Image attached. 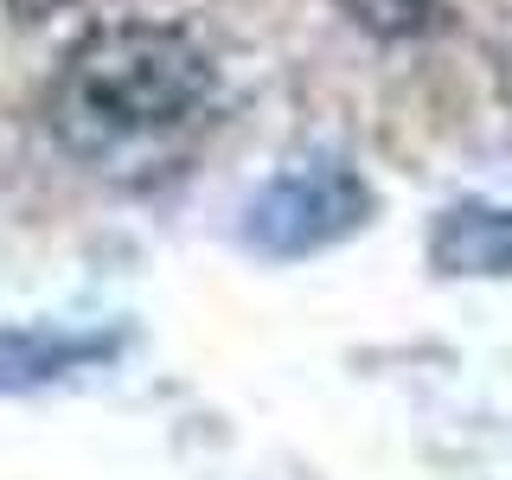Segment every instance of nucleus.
Segmentation results:
<instances>
[{
    "label": "nucleus",
    "mask_w": 512,
    "mask_h": 480,
    "mask_svg": "<svg viewBox=\"0 0 512 480\" xmlns=\"http://www.w3.org/2000/svg\"><path fill=\"white\" fill-rule=\"evenodd\" d=\"M372 212V192L359 173L314 160V167H288L276 173L250 205V244L269 256H301V250H327L346 231H359Z\"/></svg>",
    "instance_id": "nucleus-2"
},
{
    "label": "nucleus",
    "mask_w": 512,
    "mask_h": 480,
    "mask_svg": "<svg viewBox=\"0 0 512 480\" xmlns=\"http://www.w3.org/2000/svg\"><path fill=\"white\" fill-rule=\"evenodd\" d=\"M103 352L96 340H71V333H0V384L20 391V384H39V378H58L64 365Z\"/></svg>",
    "instance_id": "nucleus-4"
},
{
    "label": "nucleus",
    "mask_w": 512,
    "mask_h": 480,
    "mask_svg": "<svg viewBox=\"0 0 512 480\" xmlns=\"http://www.w3.org/2000/svg\"><path fill=\"white\" fill-rule=\"evenodd\" d=\"M429 263L448 269V276H512V212L448 205L429 231Z\"/></svg>",
    "instance_id": "nucleus-3"
},
{
    "label": "nucleus",
    "mask_w": 512,
    "mask_h": 480,
    "mask_svg": "<svg viewBox=\"0 0 512 480\" xmlns=\"http://www.w3.org/2000/svg\"><path fill=\"white\" fill-rule=\"evenodd\" d=\"M205 96H212V58L180 26H109L64 58L52 128L71 154H116L128 141L192 122Z\"/></svg>",
    "instance_id": "nucleus-1"
},
{
    "label": "nucleus",
    "mask_w": 512,
    "mask_h": 480,
    "mask_svg": "<svg viewBox=\"0 0 512 480\" xmlns=\"http://www.w3.org/2000/svg\"><path fill=\"white\" fill-rule=\"evenodd\" d=\"M346 13L359 26L384 32V39H404V32H429L436 26V0H346Z\"/></svg>",
    "instance_id": "nucleus-5"
},
{
    "label": "nucleus",
    "mask_w": 512,
    "mask_h": 480,
    "mask_svg": "<svg viewBox=\"0 0 512 480\" xmlns=\"http://www.w3.org/2000/svg\"><path fill=\"white\" fill-rule=\"evenodd\" d=\"M506 84H512V58H506Z\"/></svg>",
    "instance_id": "nucleus-6"
}]
</instances>
